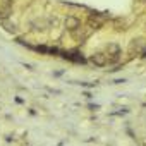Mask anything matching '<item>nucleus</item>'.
Masks as SVG:
<instances>
[{
	"label": "nucleus",
	"mask_w": 146,
	"mask_h": 146,
	"mask_svg": "<svg viewBox=\"0 0 146 146\" xmlns=\"http://www.w3.org/2000/svg\"><path fill=\"white\" fill-rule=\"evenodd\" d=\"M60 55H62L65 60H69V62H74V64H86V58H84L83 53L78 52V50H74V52H60Z\"/></svg>",
	"instance_id": "nucleus-3"
},
{
	"label": "nucleus",
	"mask_w": 146,
	"mask_h": 146,
	"mask_svg": "<svg viewBox=\"0 0 146 146\" xmlns=\"http://www.w3.org/2000/svg\"><path fill=\"white\" fill-rule=\"evenodd\" d=\"M11 14H12V9H9V7H4V5H0V21H7Z\"/></svg>",
	"instance_id": "nucleus-6"
},
{
	"label": "nucleus",
	"mask_w": 146,
	"mask_h": 146,
	"mask_svg": "<svg viewBox=\"0 0 146 146\" xmlns=\"http://www.w3.org/2000/svg\"><path fill=\"white\" fill-rule=\"evenodd\" d=\"M90 62H91V64H95L96 67H105V65H108L107 55H105L103 52H95V53L90 57Z\"/></svg>",
	"instance_id": "nucleus-4"
},
{
	"label": "nucleus",
	"mask_w": 146,
	"mask_h": 146,
	"mask_svg": "<svg viewBox=\"0 0 146 146\" xmlns=\"http://www.w3.org/2000/svg\"><path fill=\"white\" fill-rule=\"evenodd\" d=\"M146 52V40L144 38H134L129 43V53L131 55H143Z\"/></svg>",
	"instance_id": "nucleus-2"
},
{
	"label": "nucleus",
	"mask_w": 146,
	"mask_h": 146,
	"mask_svg": "<svg viewBox=\"0 0 146 146\" xmlns=\"http://www.w3.org/2000/svg\"><path fill=\"white\" fill-rule=\"evenodd\" d=\"M65 26H67V29L72 33V31H76V29L81 28V19L76 17V16H67V19H65Z\"/></svg>",
	"instance_id": "nucleus-5"
},
{
	"label": "nucleus",
	"mask_w": 146,
	"mask_h": 146,
	"mask_svg": "<svg viewBox=\"0 0 146 146\" xmlns=\"http://www.w3.org/2000/svg\"><path fill=\"white\" fill-rule=\"evenodd\" d=\"M2 24H4V28H5L9 33H14V31H16V24H14V23H11V21H2Z\"/></svg>",
	"instance_id": "nucleus-7"
},
{
	"label": "nucleus",
	"mask_w": 146,
	"mask_h": 146,
	"mask_svg": "<svg viewBox=\"0 0 146 146\" xmlns=\"http://www.w3.org/2000/svg\"><path fill=\"white\" fill-rule=\"evenodd\" d=\"M113 83H115V84H122V83H125V81H124V79H115Z\"/></svg>",
	"instance_id": "nucleus-8"
},
{
	"label": "nucleus",
	"mask_w": 146,
	"mask_h": 146,
	"mask_svg": "<svg viewBox=\"0 0 146 146\" xmlns=\"http://www.w3.org/2000/svg\"><path fill=\"white\" fill-rule=\"evenodd\" d=\"M107 60L108 64H117L120 60V55H122V48L117 45V43H108L107 45Z\"/></svg>",
	"instance_id": "nucleus-1"
}]
</instances>
